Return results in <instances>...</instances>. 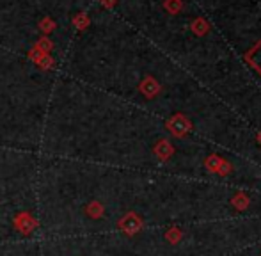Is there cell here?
Returning a JSON list of instances; mask_svg holds the SVG:
<instances>
[{
	"label": "cell",
	"mask_w": 261,
	"mask_h": 256,
	"mask_svg": "<svg viewBox=\"0 0 261 256\" xmlns=\"http://www.w3.org/2000/svg\"><path fill=\"white\" fill-rule=\"evenodd\" d=\"M14 226H16L21 233H31L32 229L36 228V221L31 217V215L23 212V214H20L16 219H14Z\"/></svg>",
	"instance_id": "2"
},
{
	"label": "cell",
	"mask_w": 261,
	"mask_h": 256,
	"mask_svg": "<svg viewBox=\"0 0 261 256\" xmlns=\"http://www.w3.org/2000/svg\"><path fill=\"white\" fill-rule=\"evenodd\" d=\"M119 226H121V229H123L124 233H128V235H134V233H137L139 229H141L142 222L135 214H126L123 219H121Z\"/></svg>",
	"instance_id": "1"
},
{
	"label": "cell",
	"mask_w": 261,
	"mask_h": 256,
	"mask_svg": "<svg viewBox=\"0 0 261 256\" xmlns=\"http://www.w3.org/2000/svg\"><path fill=\"white\" fill-rule=\"evenodd\" d=\"M41 56H43V52H39V50L36 48V46L31 50V52H29V59H31L32 63H38V61L41 59Z\"/></svg>",
	"instance_id": "8"
},
{
	"label": "cell",
	"mask_w": 261,
	"mask_h": 256,
	"mask_svg": "<svg viewBox=\"0 0 261 256\" xmlns=\"http://www.w3.org/2000/svg\"><path fill=\"white\" fill-rule=\"evenodd\" d=\"M36 48H38L39 52H43V54H50V52H52V48H54V41L48 38V36H41V38L36 41Z\"/></svg>",
	"instance_id": "5"
},
{
	"label": "cell",
	"mask_w": 261,
	"mask_h": 256,
	"mask_svg": "<svg viewBox=\"0 0 261 256\" xmlns=\"http://www.w3.org/2000/svg\"><path fill=\"white\" fill-rule=\"evenodd\" d=\"M86 212L91 215V217H100V215L103 214V207H101L100 203H96V201H94V203H91L89 207L86 208Z\"/></svg>",
	"instance_id": "7"
},
{
	"label": "cell",
	"mask_w": 261,
	"mask_h": 256,
	"mask_svg": "<svg viewBox=\"0 0 261 256\" xmlns=\"http://www.w3.org/2000/svg\"><path fill=\"white\" fill-rule=\"evenodd\" d=\"M39 31L43 32V36H48V34H52V32L57 29V25H55V21H54V18L52 16H45L43 20H39Z\"/></svg>",
	"instance_id": "4"
},
{
	"label": "cell",
	"mask_w": 261,
	"mask_h": 256,
	"mask_svg": "<svg viewBox=\"0 0 261 256\" xmlns=\"http://www.w3.org/2000/svg\"><path fill=\"white\" fill-rule=\"evenodd\" d=\"M36 66H38V68H41V69H45V71H46V69H52L55 66L54 57H50V54H43L41 59L36 63Z\"/></svg>",
	"instance_id": "6"
},
{
	"label": "cell",
	"mask_w": 261,
	"mask_h": 256,
	"mask_svg": "<svg viewBox=\"0 0 261 256\" xmlns=\"http://www.w3.org/2000/svg\"><path fill=\"white\" fill-rule=\"evenodd\" d=\"M101 4H103L105 7H112L114 4H116V0H100Z\"/></svg>",
	"instance_id": "9"
},
{
	"label": "cell",
	"mask_w": 261,
	"mask_h": 256,
	"mask_svg": "<svg viewBox=\"0 0 261 256\" xmlns=\"http://www.w3.org/2000/svg\"><path fill=\"white\" fill-rule=\"evenodd\" d=\"M71 23H73V27H75L76 31H86V29L89 27L91 20H89V16H87L86 13H76L75 16H73Z\"/></svg>",
	"instance_id": "3"
}]
</instances>
